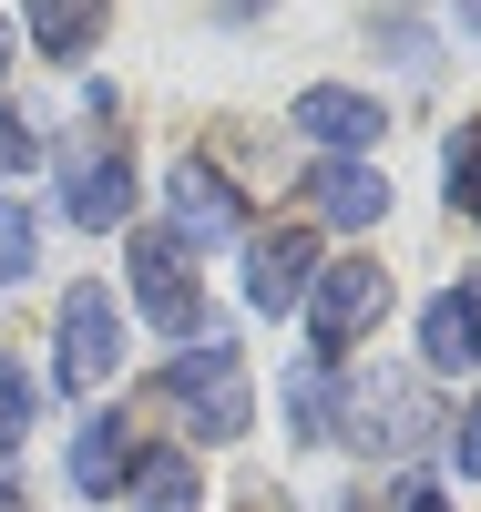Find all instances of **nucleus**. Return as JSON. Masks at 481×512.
I'll return each instance as SVG.
<instances>
[{"label":"nucleus","instance_id":"nucleus-7","mask_svg":"<svg viewBox=\"0 0 481 512\" xmlns=\"http://www.w3.org/2000/svg\"><path fill=\"white\" fill-rule=\"evenodd\" d=\"M308 287H318V236H308V226L246 236V308H256V318H287V308H308Z\"/></svg>","mask_w":481,"mask_h":512},{"label":"nucleus","instance_id":"nucleus-20","mask_svg":"<svg viewBox=\"0 0 481 512\" xmlns=\"http://www.w3.org/2000/svg\"><path fill=\"white\" fill-rule=\"evenodd\" d=\"M461 472H481V400L461 410Z\"/></svg>","mask_w":481,"mask_h":512},{"label":"nucleus","instance_id":"nucleus-25","mask_svg":"<svg viewBox=\"0 0 481 512\" xmlns=\"http://www.w3.org/2000/svg\"><path fill=\"white\" fill-rule=\"evenodd\" d=\"M461 11H471V31H481V0H461Z\"/></svg>","mask_w":481,"mask_h":512},{"label":"nucleus","instance_id":"nucleus-18","mask_svg":"<svg viewBox=\"0 0 481 512\" xmlns=\"http://www.w3.org/2000/svg\"><path fill=\"white\" fill-rule=\"evenodd\" d=\"M21 431H31V379H21L11 359H0V461L21 451Z\"/></svg>","mask_w":481,"mask_h":512},{"label":"nucleus","instance_id":"nucleus-11","mask_svg":"<svg viewBox=\"0 0 481 512\" xmlns=\"http://www.w3.org/2000/svg\"><path fill=\"white\" fill-rule=\"evenodd\" d=\"M123 472H134V431H123V410H93V420L72 431V492L103 502Z\"/></svg>","mask_w":481,"mask_h":512},{"label":"nucleus","instance_id":"nucleus-10","mask_svg":"<svg viewBox=\"0 0 481 512\" xmlns=\"http://www.w3.org/2000/svg\"><path fill=\"white\" fill-rule=\"evenodd\" d=\"M308 205H318V226H348V236H359V226H379V216H389V185L369 175V164L328 154L318 175H308Z\"/></svg>","mask_w":481,"mask_h":512},{"label":"nucleus","instance_id":"nucleus-8","mask_svg":"<svg viewBox=\"0 0 481 512\" xmlns=\"http://www.w3.org/2000/svg\"><path fill=\"white\" fill-rule=\"evenodd\" d=\"M430 431V400L410 369H359V410H348V441L359 451H410Z\"/></svg>","mask_w":481,"mask_h":512},{"label":"nucleus","instance_id":"nucleus-13","mask_svg":"<svg viewBox=\"0 0 481 512\" xmlns=\"http://www.w3.org/2000/svg\"><path fill=\"white\" fill-rule=\"evenodd\" d=\"M123 492H134V512H195L205 472H195V451H134Z\"/></svg>","mask_w":481,"mask_h":512},{"label":"nucleus","instance_id":"nucleus-6","mask_svg":"<svg viewBox=\"0 0 481 512\" xmlns=\"http://www.w3.org/2000/svg\"><path fill=\"white\" fill-rule=\"evenodd\" d=\"M164 195H174V246H185V256H205V246H236V226H246V195H236L226 175H215L205 154H185V164H174V175H164Z\"/></svg>","mask_w":481,"mask_h":512},{"label":"nucleus","instance_id":"nucleus-16","mask_svg":"<svg viewBox=\"0 0 481 512\" xmlns=\"http://www.w3.org/2000/svg\"><path fill=\"white\" fill-rule=\"evenodd\" d=\"M41 267V236H31V205H0V287H21Z\"/></svg>","mask_w":481,"mask_h":512},{"label":"nucleus","instance_id":"nucleus-12","mask_svg":"<svg viewBox=\"0 0 481 512\" xmlns=\"http://www.w3.org/2000/svg\"><path fill=\"white\" fill-rule=\"evenodd\" d=\"M420 359L441 369V379L481 369V349H471V287H441V297L420 308Z\"/></svg>","mask_w":481,"mask_h":512},{"label":"nucleus","instance_id":"nucleus-9","mask_svg":"<svg viewBox=\"0 0 481 512\" xmlns=\"http://www.w3.org/2000/svg\"><path fill=\"white\" fill-rule=\"evenodd\" d=\"M287 123H297V134H318L328 154H348V164H359V154L389 134V113H379L369 93H348V82H308V93L287 103Z\"/></svg>","mask_w":481,"mask_h":512},{"label":"nucleus","instance_id":"nucleus-15","mask_svg":"<svg viewBox=\"0 0 481 512\" xmlns=\"http://www.w3.org/2000/svg\"><path fill=\"white\" fill-rule=\"evenodd\" d=\"M441 185H451V205H461V216H481V123H461V134H451Z\"/></svg>","mask_w":481,"mask_h":512},{"label":"nucleus","instance_id":"nucleus-21","mask_svg":"<svg viewBox=\"0 0 481 512\" xmlns=\"http://www.w3.org/2000/svg\"><path fill=\"white\" fill-rule=\"evenodd\" d=\"M400 512H451V502L430 492V482H410V492H400Z\"/></svg>","mask_w":481,"mask_h":512},{"label":"nucleus","instance_id":"nucleus-24","mask_svg":"<svg viewBox=\"0 0 481 512\" xmlns=\"http://www.w3.org/2000/svg\"><path fill=\"white\" fill-rule=\"evenodd\" d=\"M0 512H31V502H21V492H0Z\"/></svg>","mask_w":481,"mask_h":512},{"label":"nucleus","instance_id":"nucleus-17","mask_svg":"<svg viewBox=\"0 0 481 512\" xmlns=\"http://www.w3.org/2000/svg\"><path fill=\"white\" fill-rule=\"evenodd\" d=\"M287 420H297V441L328 431V369H297V379H287Z\"/></svg>","mask_w":481,"mask_h":512},{"label":"nucleus","instance_id":"nucleus-2","mask_svg":"<svg viewBox=\"0 0 481 512\" xmlns=\"http://www.w3.org/2000/svg\"><path fill=\"white\" fill-rule=\"evenodd\" d=\"M123 277H134V308L174 338H205V287H195V256L174 246V226H134L123 236Z\"/></svg>","mask_w":481,"mask_h":512},{"label":"nucleus","instance_id":"nucleus-3","mask_svg":"<svg viewBox=\"0 0 481 512\" xmlns=\"http://www.w3.org/2000/svg\"><path fill=\"white\" fill-rule=\"evenodd\" d=\"M62 216L82 236H113L123 216H134V164H123L113 134H72L62 144Z\"/></svg>","mask_w":481,"mask_h":512},{"label":"nucleus","instance_id":"nucleus-19","mask_svg":"<svg viewBox=\"0 0 481 512\" xmlns=\"http://www.w3.org/2000/svg\"><path fill=\"white\" fill-rule=\"evenodd\" d=\"M41 154V134H31V123L11 113V103H0V175H21V164Z\"/></svg>","mask_w":481,"mask_h":512},{"label":"nucleus","instance_id":"nucleus-22","mask_svg":"<svg viewBox=\"0 0 481 512\" xmlns=\"http://www.w3.org/2000/svg\"><path fill=\"white\" fill-rule=\"evenodd\" d=\"M11 41H21V31H11V21H0V72H11V62H21V52H11Z\"/></svg>","mask_w":481,"mask_h":512},{"label":"nucleus","instance_id":"nucleus-5","mask_svg":"<svg viewBox=\"0 0 481 512\" xmlns=\"http://www.w3.org/2000/svg\"><path fill=\"white\" fill-rule=\"evenodd\" d=\"M103 379H123V318H113V287H72V297H62V390L93 400Z\"/></svg>","mask_w":481,"mask_h":512},{"label":"nucleus","instance_id":"nucleus-14","mask_svg":"<svg viewBox=\"0 0 481 512\" xmlns=\"http://www.w3.org/2000/svg\"><path fill=\"white\" fill-rule=\"evenodd\" d=\"M103 21H113V0H31V52L72 62V52H93Z\"/></svg>","mask_w":481,"mask_h":512},{"label":"nucleus","instance_id":"nucleus-4","mask_svg":"<svg viewBox=\"0 0 481 512\" xmlns=\"http://www.w3.org/2000/svg\"><path fill=\"white\" fill-rule=\"evenodd\" d=\"M379 308H389V277L369 267V256H348V267H318V287H308V349H318V359L359 349V338L379 328Z\"/></svg>","mask_w":481,"mask_h":512},{"label":"nucleus","instance_id":"nucleus-1","mask_svg":"<svg viewBox=\"0 0 481 512\" xmlns=\"http://www.w3.org/2000/svg\"><path fill=\"white\" fill-rule=\"evenodd\" d=\"M164 400L195 420V441H246V420H256L246 359L226 349V338H185V349L164 359Z\"/></svg>","mask_w":481,"mask_h":512},{"label":"nucleus","instance_id":"nucleus-23","mask_svg":"<svg viewBox=\"0 0 481 512\" xmlns=\"http://www.w3.org/2000/svg\"><path fill=\"white\" fill-rule=\"evenodd\" d=\"M471 349H481V277H471Z\"/></svg>","mask_w":481,"mask_h":512}]
</instances>
